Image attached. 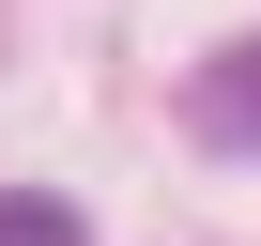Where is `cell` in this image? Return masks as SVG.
Listing matches in <instances>:
<instances>
[{
	"instance_id": "6da1fadb",
	"label": "cell",
	"mask_w": 261,
	"mask_h": 246,
	"mask_svg": "<svg viewBox=\"0 0 261 246\" xmlns=\"http://www.w3.org/2000/svg\"><path fill=\"white\" fill-rule=\"evenodd\" d=\"M185 123H200L215 154H261V46H215L200 92H185Z\"/></svg>"
},
{
	"instance_id": "7a4b0ae2",
	"label": "cell",
	"mask_w": 261,
	"mask_h": 246,
	"mask_svg": "<svg viewBox=\"0 0 261 246\" xmlns=\"http://www.w3.org/2000/svg\"><path fill=\"white\" fill-rule=\"evenodd\" d=\"M0 246H92V231H77V200H46V185H0Z\"/></svg>"
}]
</instances>
